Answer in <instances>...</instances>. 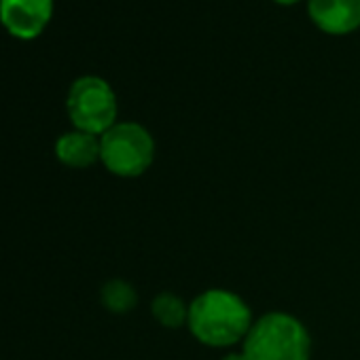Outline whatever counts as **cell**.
<instances>
[{
    "instance_id": "1",
    "label": "cell",
    "mask_w": 360,
    "mask_h": 360,
    "mask_svg": "<svg viewBox=\"0 0 360 360\" xmlns=\"http://www.w3.org/2000/svg\"><path fill=\"white\" fill-rule=\"evenodd\" d=\"M187 324L204 345L227 347L246 339L252 326V314L238 295L212 288L202 292L189 305Z\"/></svg>"
},
{
    "instance_id": "2",
    "label": "cell",
    "mask_w": 360,
    "mask_h": 360,
    "mask_svg": "<svg viewBox=\"0 0 360 360\" xmlns=\"http://www.w3.org/2000/svg\"><path fill=\"white\" fill-rule=\"evenodd\" d=\"M307 328L288 314L274 311L252 322L244 339L246 360H309Z\"/></svg>"
},
{
    "instance_id": "3",
    "label": "cell",
    "mask_w": 360,
    "mask_h": 360,
    "mask_svg": "<svg viewBox=\"0 0 360 360\" xmlns=\"http://www.w3.org/2000/svg\"><path fill=\"white\" fill-rule=\"evenodd\" d=\"M155 159V140L138 123H115L100 136V161L121 178H134L148 169Z\"/></svg>"
},
{
    "instance_id": "4",
    "label": "cell",
    "mask_w": 360,
    "mask_h": 360,
    "mask_svg": "<svg viewBox=\"0 0 360 360\" xmlns=\"http://www.w3.org/2000/svg\"><path fill=\"white\" fill-rule=\"evenodd\" d=\"M66 108L77 129L102 136L115 125L117 96L104 79L81 77L68 91Z\"/></svg>"
},
{
    "instance_id": "5",
    "label": "cell",
    "mask_w": 360,
    "mask_h": 360,
    "mask_svg": "<svg viewBox=\"0 0 360 360\" xmlns=\"http://www.w3.org/2000/svg\"><path fill=\"white\" fill-rule=\"evenodd\" d=\"M53 15V0H0V24L15 39H37Z\"/></svg>"
},
{
    "instance_id": "6",
    "label": "cell",
    "mask_w": 360,
    "mask_h": 360,
    "mask_svg": "<svg viewBox=\"0 0 360 360\" xmlns=\"http://www.w3.org/2000/svg\"><path fill=\"white\" fill-rule=\"evenodd\" d=\"M311 22L328 34H345L360 26V0H309Z\"/></svg>"
},
{
    "instance_id": "7",
    "label": "cell",
    "mask_w": 360,
    "mask_h": 360,
    "mask_svg": "<svg viewBox=\"0 0 360 360\" xmlns=\"http://www.w3.org/2000/svg\"><path fill=\"white\" fill-rule=\"evenodd\" d=\"M56 155L68 167H89L100 159V138L81 129L68 131L58 138Z\"/></svg>"
},
{
    "instance_id": "8",
    "label": "cell",
    "mask_w": 360,
    "mask_h": 360,
    "mask_svg": "<svg viewBox=\"0 0 360 360\" xmlns=\"http://www.w3.org/2000/svg\"><path fill=\"white\" fill-rule=\"evenodd\" d=\"M153 316L167 328H178L189 320V307L183 303V299L172 295V292H161L153 301Z\"/></svg>"
},
{
    "instance_id": "9",
    "label": "cell",
    "mask_w": 360,
    "mask_h": 360,
    "mask_svg": "<svg viewBox=\"0 0 360 360\" xmlns=\"http://www.w3.org/2000/svg\"><path fill=\"white\" fill-rule=\"evenodd\" d=\"M102 301L110 311H129L136 305V292L129 284L112 280L102 288Z\"/></svg>"
},
{
    "instance_id": "10",
    "label": "cell",
    "mask_w": 360,
    "mask_h": 360,
    "mask_svg": "<svg viewBox=\"0 0 360 360\" xmlns=\"http://www.w3.org/2000/svg\"><path fill=\"white\" fill-rule=\"evenodd\" d=\"M225 360H246V358H244V354H231V356H227Z\"/></svg>"
},
{
    "instance_id": "11",
    "label": "cell",
    "mask_w": 360,
    "mask_h": 360,
    "mask_svg": "<svg viewBox=\"0 0 360 360\" xmlns=\"http://www.w3.org/2000/svg\"><path fill=\"white\" fill-rule=\"evenodd\" d=\"M276 3H282V5H292V3H297V0H276Z\"/></svg>"
}]
</instances>
